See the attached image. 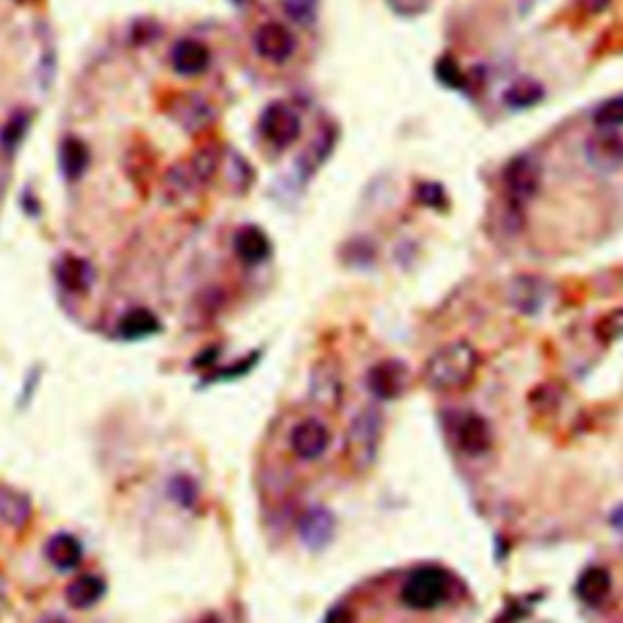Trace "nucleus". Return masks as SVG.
<instances>
[{"label": "nucleus", "instance_id": "17", "mask_svg": "<svg viewBox=\"0 0 623 623\" xmlns=\"http://www.w3.org/2000/svg\"><path fill=\"white\" fill-rule=\"evenodd\" d=\"M234 251H237V256L246 263V266H258V263H263L271 256L273 246L263 229L244 227L239 229L237 237H234Z\"/></svg>", "mask_w": 623, "mask_h": 623}, {"label": "nucleus", "instance_id": "5", "mask_svg": "<svg viewBox=\"0 0 623 623\" xmlns=\"http://www.w3.org/2000/svg\"><path fill=\"white\" fill-rule=\"evenodd\" d=\"M166 112L171 115V120L188 134H202L205 129L215 125L217 120L215 108H212V105L198 93L171 95L166 103Z\"/></svg>", "mask_w": 623, "mask_h": 623}, {"label": "nucleus", "instance_id": "10", "mask_svg": "<svg viewBox=\"0 0 623 623\" xmlns=\"http://www.w3.org/2000/svg\"><path fill=\"white\" fill-rule=\"evenodd\" d=\"M331 431L319 419H305L290 434V448L300 460H317L329 451Z\"/></svg>", "mask_w": 623, "mask_h": 623}, {"label": "nucleus", "instance_id": "4", "mask_svg": "<svg viewBox=\"0 0 623 623\" xmlns=\"http://www.w3.org/2000/svg\"><path fill=\"white\" fill-rule=\"evenodd\" d=\"M541 181H543L541 164H538L533 156L526 154L514 156L507 164V168H504V190H507L509 205H512L516 212H519L521 207L529 205V202L538 195V190H541Z\"/></svg>", "mask_w": 623, "mask_h": 623}, {"label": "nucleus", "instance_id": "14", "mask_svg": "<svg viewBox=\"0 0 623 623\" xmlns=\"http://www.w3.org/2000/svg\"><path fill=\"white\" fill-rule=\"evenodd\" d=\"M171 66L181 76H200L210 66V49L198 39H181L171 49Z\"/></svg>", "mask_w": 623, "mask_h": 623}, {"label": "nucleus", "instance_id": "29", "mask_svg": "<svg viewBox=\"0 0 623 623\" xmlns=\"http://www.w3.org/2000/svg\"><path fill=\"white\" fill-rule=\"evenodd\" d=\"M436 78L446 88H463L468 83V78H465L463 69H460L453 56H443L439 64H436Z\"/></svg>", "mask_w": 623, "mask_h": 623}, {"label": "nucleus", "instance_id": "27", "mask_svg": "<svg viewBox=\"0 0 623 623\" xmlns=\"http://www.w3.org/2000/svg\"><path fill=\"white\" fill-rule=\"evenodd\" d=\"M592 120L599 129L623 127V95H614V98L599 103L592 112Z\"/></svg>", "mask_w": 623, "mask_h": 623}, {"label": "nucleus", "instance_id": "18", "mask_svg": "<svg viewBox=\"0 0 623 623\" xmlns=\"http://www.w3.org/2000/svg\"><path fill=\"white\" fill-rule=\"evenodd\" d=\"M577 597L587 606H602L611 594V572L599 565H592L580 575L575 585Z\"/></svg>", "mask_w": 623, "mask_h": 623}, {"label": "nucleus", "instance_id": "6", "mask_svg": "<svg viewBox=\"0 0 623 623\" xmlns=\"http://www.w3.org/2000/svg\"><path fill=\"white\" fill-rule=\"evenodd\" d=\"M258 129H261L263 139H266L268 144H273V147L278 149H288L290 144H295L297 139H300L302 120L290 105L271 103L261 112Z\"/></svg>", "mask_w": 623, "mask_h": 623}, {"label": "nucleus", "instance_id": "32", "mask_svg": "<svg viewBox=\"0 0 623 623\" xmlns=\"http://www.w3.org/2000/svg\"><path fill=\"white\" fill-rule=\"evenodd\" d=\"M285 10L297 22H312L314 13H317V0H285Z\"/></svg>", "mask_w": 623, "mask_h": 623}, {"label": "nucleus", "instance_id": "15", "mask_svg": "<svg viewBox=\"0 0 623 623\" xmlns=\"http://www.w3.org/2000/svg\"><path fill=\"white\" fill-rule=\"evenodd\" d=\"M509 302L519 310L521 314H536L541 310V305L546 302V283L533 275H519L509 283Z\"/></svg>", "mask_w": 623, "mask_h": 623}, {"label": "nucleus", "instance_id": "36", "mask_svg": "<svg viewBox=\"0 0 623 623\" xmlns=\"http://www.w3.org/2000/svg\"><path fill=\"white\" fill-rule=\"evenodd\" d=\"M37 623H71L64 614H44Z\"/></svg>", "mask_w": 623, "mask_h": 623}, {"label": "nucleus", "instance_id": "1", "mask_svg": "<svg viewBox=\"0 0 623 623\" xmlns=\"http://www.w3.org/2000/svg\"><path fill=\"white\" fill-rule=\"evenodd\" d=\"M480 368V356L468 341H451L441 346L424 363V383L436 392L463 390L475 380Z\"/></svg>", "mask_w": 623, "mask_h": 623}, {"label": "nucleus", "instance_id": "20", "mask_svg": "<svg viewBox=\"0 0 623 623\" xmlns=\"http://www.w3.org/2000/svg\"><path fill=\"white\" fill-rule=\"evenodd\" d=\"M59 164L66 181L69 183L81 181V178L86 176L88 166H91V151H88L86 144L78 137H66L59 149Z\"/></svg>", "mask_w": 623, "mask_h": 623}, {"label": "nucleus", "instance_id": "25", "mask_svg": "<svg viewBox=\"0 0 623 623\" xmlns=\"http://www.w3.org/2000/svg\"><path fill=\"white\" fill-rule=\"evenodd\" d=\"M504 98H507L509 108L514 110L533 108V105H538L543 100V86L538 81H533V78H519V81H514L509 86Z\"/></svg>", "mask_w": 623, "mask_h": 623}, {"label": "nucleus", "instance_id": "16", "mask_svg": "<svg viewBox=\"0 0 623 623\" xmlns=\"http://www.w3.org/2000/svg\"><path fill=\"white\" fill-rule=\"evenodd\" d=\"M44 555H47V560L54 565L56 570L69 572L81 565L83 546L76 536H71V533H56V536H52L47 541Z\"/></svg>", "mask_w": 623, "mask_h": 623}, {"label": "nucleus", "instance_id": "31", "mask_svg": "<svg viewBox=\"0 0 623 623\" xmlns=\"http://www.w3.org/2000/svg\"><path fill=\"white\" fill-rule=\"evenodd\" d=\"M597 336L602 341H619L623 339V307H616L609 314H604L597 322Z\"/></svg>", "mask_w": 623, "mask_h": 623}, {"label": "nucleus", "instance_id": "13", "mask_svg": "<svg viewBox=\"0 0 623 623\" xmlns=\"http://www.w3.org/2000/svg\"><path fill=\"white\" fill-rule=\"evenodd\" d=\"M456 441L465 456H482L492 446L490 424L480 414H465L456 424Z\"/></svg>", "mask_w": 623, "mask_h": 623}, {"label": "nucleus", "instance_id": "11", "mask_svg": "<svg viewBox=\"0 0 623 623\" xmlns=\"http://www.w3.org/2000/svg\"><path fill=\"white\" fill-rule=\"evenodd\" d=\"M254 47L261 59L273 61V64H283L295 52V37L280 22H266V25H261L256 30Z\"/></svg>", "mask_w": 623, "mask_h": 623}, {"label": "nucleus", "instance_id": "21", "mask_svg": "<svg viewBox=\"0 0 623 623\" xmlns=\"http://www.w3.org/2000/svg\"><path fill=\"white\" fill-rule=\"evenodd\" d=\"M32 519V499L15 487H0V521L22 529Z\"/></svg>", "mask_w": 623, "mask_h": 623}, {"label": "nucleus", "instance_id": "22", "mask_svg": "<svg viewBox=\"0 0 623 623\" xmlns=\"http://www.w3.org/2000/svg\"><path fill=\"white\" fill-rule=\"evenodd\" d=\"M66 602H69L71 609H91L105 597V582L103 577L98 575H78L64 592Z\"/></svg>", "mask_w": 623, "mask_h": 623}, {"label": "nucleus", "instance_id": "23", "mask_svg": "<svg viewBox=\"0 0 623 623\" xmlns=\"http://www.w3.org/2000/svg\"><path fill=\"white\" fill-rule=\"evenodd\" d=\"M161 322L154 312L144 310V307H137V310H129L125 317L117 322V334L120 339L127 341H142L149 339V336L159 334Z\"/></svg>", "mask_w": 623, "mask_h": 623}, {"label": "nucleus", "instance_id": "12", "mask_svg": "<svg viewBox=\"0 0 623 623\" xmlns=\"http://www.w3.org/2000/svg\"><path fill=\"white\" fill-rule=\"evenodd\" d=\"M297 533H300L302 543L310 550L329 546L336 533L334 514L324 507H312L310 512H305V516H302L300 524H297Z\"/></svg>", "mask_w": 623, "mask_h": 623}, {"label": "nucleus", "instance_id": "37", "mask_svg": "<svg viewBox=\"0 0 623 623\" xmlns=\"http://www.w3.org/2000/svg\"><path fill=\"white\" fill-rule=\"evenodd\" d=\"M18 3H32V0H18Z\"/></svg>", "mask_w": 623, "mask_h": 623}, {"label": "nucleus", "instance_id": "30", "mask_svg": "<svg viewBox=\"0 0 623 623\" xmlns=\"http://www.w3.org/2000/svg\"><path fill=\"white\" fill-rule=\"evenodd\" d=\"M414 195H417V202H422L424 207H431V210H446L448 207L446 190H443L439 183H431V181L419 183L417 190H414Z\"/></svg>", "mask_w": 623, "mask_h": 623}, {"label": "nucleus", "instance_id": "35", "mask_svg": "<svg viewBox=\"0 0 623 623\" xmlns=\"http://www.w3.org/2000/svg\"><path fill=\"white\" fill-rule=\"evenodd\" d=\"M585 3V8L592 10V13H599V10H604L606 5H609V0H582Z\"/></svg>", "mask_w": 623, "mask_h": 623}, {"label": "nucleus", "instance_id": "8", "mask_svg": "<svg viewBox=\"0 0 623 623\" xmlns=\"http://www.w3.org/2000/svg\"><path fill=\"white\" fill-rule=\"evenodd\" d=\"M409 380L412 378H409L407 363L397 361V358H387L368 370V390L385 402L400 400L409 390Z\"/></svg>", "mask_w": 623, "mask_h": 623}, {"label": "nucleus", "instance_id": "33", "mask_svg": "<svg viewBox=\"0 0 623 623\" xmlns=\"http://www.w3.org/2000/svg\"><path fill=\"white\" fill-rule=\"evenodd\" d=\"M322 623H356V614H353L351 606L346 604H336L324 614Z\"/></svg>", "mask_w": 623, "mask_h": 623}, {"label": "nucleus", "instance_id": "26", "mask_svg": "<svg viewBox=\"0 0 623 623\" xmlns=\"http://www.w3.org/2000/svg\"><path fill=\"white\" fill-rule=\"evenodd\" d=\"M30 120H32L30 112H15V115L10 117L8 125L0 132V147H3V151L13 154V151L20 147L22 139H25L27 134V127H30Z\"/></svg>", "mask_w": 623, "mask_h": 623}, {"label": "nucleus", "instance_id": "7", "mask_svg": "<svg viewBox=\"0 0 623 623\" xmlns=\"http://www.w3.org/2000/svg\"><path fill=\"white\" fill-rule=\"evenodd\" d=\"M310 400L314 407L336 412L341 400H344V380H341L339 363L334 358H322L314 363L310 375Z\"/></svg>", "mask_w": 623, "mask_h": 623}, {"label": "nucleus", "instance_id": "19", "mask_svg": "<svg viewBox=\"0 0 623 623\" xmlns=\"http://www.w3.org/2000/svg\"><path fill=\"white\" fill-rule=\"evenodd\" d=\"M56 278L59 283L64 285L66 290L76 295H86L93 285V268L86 258H78V256H66L61 258L59 266H56Z\"/></svg>", "mask_w": 623, "mask_h": 623}, {"label": "nucleus", "instance_id": "2", "mask_svg": "<svg viewBox=\"0 0 623 623\" xmlns=\"http://www.w3.org/2000/svg\"><path fill=\"white\" fill-rule=\"evenodd\" d=\"M385 417L378 407H363L346 431V458L356 473H368L375 465L383 443Z\"/></svg>", "mask_w": 623, "mask_h": 623}, {"label": "nucleus", "instance_id": "24", "mask_svg": "<svg viewBox=\"0 0 623 623\" xmlns=\"http://www.w3.org/2000/svg\"><path fill=\"white\" fill-rule=\"evenodd\" d=\"M222 161H224V151L220 144L207 142L205 147H200L198 151H195L188 166H190V171L195 173V178H198V183H207L217 171H220Z\"/></svg>", "mask_w": 623, "mask_h": 623}, {"label": "nucleus", "instance_id": "28", "mask_svg": "<svg viewBox=\"0 0 623 623\" xmlns=\"http://www.w3.org/2000/svg\"><path fill=\"white\" fill-rule=\"evenodd\" d=\"M168 495L176 504H181L183 509H190L200 497V487L193 477L188 475H176L171 482H168Z\"/></svg>", "mask_w": 623, "mask_h": 623}, {"label": "nucleus", "instance_id": "9", "mask_svg": "<svg viewBox=\"0 0 623 623\" xmlns=\"http://www.w3.org/2000/svg\"><path fill=\"white\" fill-rule=\"evenodd\" d=\"M587 164L599 173H614L623 166V137L614 129H599L585 144Z\"/></svg>", "mask_w": 623, "mask_h": 623}, {"label": "nucleus", "instance_id": "34", "mask_svg": "<svg viewBox=\"0 0 623 623\" xmlns=\"http://www.w3.org/2000/svg\"><path fill=\"white\" fill-rule=\"evenodd\" d=\"M609 524L614 531H623V504H619V507L614 509L609 516Z\"/></svg>", "mask_w": 623, "mask_h": 623}, {"label": "nucleus", "instance_id": "3", "mask_svg": "<svg viewBox=\"0 0 623 623\" xmlns=\"http://www.w3.org/2000/svg\"><path fill=\"white\" fill-rule=\"evenodd\" d=\"M451 597V575L436 565L417 568L404 580L400 599L407 609L431 611Z\"/></svg>", "mask_w": 623, "mask_h": 623}]
</instances>
